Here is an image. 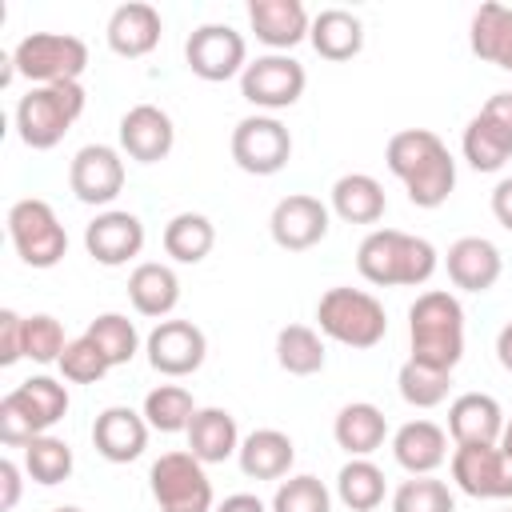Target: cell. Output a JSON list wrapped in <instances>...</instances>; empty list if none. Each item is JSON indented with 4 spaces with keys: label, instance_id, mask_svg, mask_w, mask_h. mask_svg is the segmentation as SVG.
Wrapping results in <instances>:
<instances>
[{
    "label": "cell",
    "instance_id": "bcb514c9",
    "mask_svg": "<svg viewBox=\"0 0 512 512\" xmlns=\"http://www.w3.org/2000/svg\"><path fill=\"white\" fill-rule=\"evenodd\" d=\"M480 116H488V120L508 136V144H512V92H496V96H488L484 108H480Z\"/></svg>",
    "mask_w": 512,
    "mask_h": 512
},
{
    "label": "cell",
    "instance_id": "836d02e7",
    "mask_svg": "<svg viewBox=\"0 0 512 512\" xmlns=\"http://www.w3.org/2000/svg\"><path fill=\"white\" fill-rule=\"evenodd\" d=\"M196 400H192V392L184 388V384H156L148 396H144V420H148V428L152 432H164V436H172V432H188V424H192V416H196Z\"/></svg>",
    "mask_w": 512,
    "mask_h": 512
},
{
    "label": "cell",
    "instance_id": "7402d4cb",
    "mask_svg": "<svg viewBox=\"0 0 512 512\" xmlns=\"http://www.w3.org/2000/svg\"><path fill=\"white\" fill-rule=\"evenodd\" d=\"M504 408L488 392H460L448 404V436L452 444H500Z\"/></svg>",
    "mask_w": 512,
    "mask_h": 512
},
{
    "label": "cell",
    "instance_id": "d590c367",
    "mask_svg": "<svg viewBox=\"0 0 512 512\" xmlns=\"http://www.w3.org/2000/svg\"><path fill=\"white\" fill-rule=\"evenodd\" d=\"M84 336L104 352V360H108L112 368L136 360V352H140V332H136V324H132L124 312H100V316L84 328Z\"/></svg>",
    "mask_w": 512,
    "mask_h": 512
},
{
    "label": "cell",
    "instance_id": "60d3db41",
    "mask_svg": "<svg viewBox=\"0 0 512 512\" xmlns=\"http://www.w3.org/2000/svg\"><path fill=\"white\" fill-rule=\"evenodd\" d=\"M68 340H64V328L56 316L48 312H36V316H24V360L32 364H60Z\"/></svg>",
    "mask_w": 512,
    "mask_h": 512
},
{
    "label": "cell",
    "instance_id": "f5cc1de1",
    "mask_svg": "<svg viewBox=\"0 0 512 512\" xmlns=\"http://www.w3.org/2000/svg\"><path fill=\"white\" fill-rule=\"evenodd\" d=\"M52 512H84V508H76V504H60V508H52Z\"/></svg>",
    "mask_w": 512,
    "mask_h": 512
},
{
    "label": "cell",
    "instance_id": "52a82bcc",
    "mask_svg": "<svg viewBox=\"0 0 512 512\" xmlns=\"http://www.w3.org/2000/svg\"><path fill=\"white\" fill-rule=\"evenodd\" d=\"M204 468L208 464H200L188 448H176L152 460L148 488H152L156 508L160 512H212L216 496H212V480Z\"/></svg>",
    "mask_w": 512,
    "mask_h": 512
},
{
    "label": "cell",
    "instance_id": "44dd1931",
    "mask_svg": "<svg viewBox=\"0 0 512 512\" xmlns=\"http://www.w3.org/2000/svg\"><path fill=\"white\" fill-rule=\"evenodd\" d=\"M160 32H164V20H160V12H156L152 4H144V0L120 4V8L108 16V28H104L108 48H112L116 56H124V60L148 56V52L160 44Z\"/></svg>",
    "mask_w": 512,
    "mask_h": 512
},
{
    "label": "cell",
    "instance_id": "f546056e",
    "mask_svg": "<svg viewBox=\"0 0 512 512\" xmlns=\"http://www.w3.org/2000/svg\"><path fill=\"white\" fill-rule=\"evenodd\" d=\"M468 44L480 60L512 72V8L508 4H480L468 24Z\"/></svg>",
    "mask_w": 512,
    "mask_h": 512
},
{
    "label": "cell",
    "instance_id": "5b68a950",
    "mask_svg": "<svg viewBox=\"0 0 512 512\" xmlns=\"http://www.w3.org/2000/svg\"><path fill=\"white\" fill-rule=\"evenodd\" d=\"M316 324H320V336L344 348H376L388 336L384 304L372 292L348 288V284H336L316 300Z\"/></svg>",
    "mask_w": 512,
    "mask_h": 512
},
{
    "label": "cell",
    "instance_id": "5bb4252c",
    "mask_svg": "<svg viewBox=\"0 0 512 512\" xmlns=\"http://www.w3.org/2000/svg\"><path fill=\"white\" fill-rule=\"evenodd\" d=\"M68 188L80 204H112L124 192V152L112 144H84L68 164Z\"/></svg>",
    "mask_w": 512,
    "mask_h": 512
},
{
    "label": "cell",
    "instance_id": "816d5d0a",
    "mask_svg": "<svg viewBox=\"0 0 512 512\" xmlns=\"http://www.w3.org/2000/svg\"><path fill=\"white\" fill-rule=\"evenodd\" d=\"M500 452L512 456V420H504V432H500Z\"/></svg>",
    "mask_w": 512,
    "mask_h": 512
},
{
    "label": "cell",
    "instance_id": "c3c4849f",
    "mask_svg": "<svg viewBox=\"0 0 512 512\" xmlns=\"http://www.w3.org/2000/svg\"><path fill=\"white\" fill-rule=\"evenodd\" d=\"M492 216L500 228L512 232V176H504L496 188H492Z\"/></svg>",
    "mask_w": 512,
    "mask_h": 512
},
{
    "label": "cell",
    "instance_id": "db71d44e",
    "mask_svg": "<svg viewBox=\"0 0 512 512\" xmlns=\"http://www.w3.org/2000/svg\"><path fill=\"white\" fill-rule=\"evenodd\" d=\"M504 512H512V508H504Z\"/></svg>",
    "mask_w": 512,
    "mask_h": 512
},
{
    "label": "cell",
    "instance_id": "8992f818",
    "mask_svg": "<svg viewBox=\"0 0 512 512\" xmlns=\"http://www.w3.org/2000/svg\"><path fill=\"white\" fill-rule=\"evenodd\" d=\"M12 76L32 80V88L40 84H68L80 80L88 68V44L72 32H28L12 56Z\"/></svg>",
    "mask_w": 512,
    "mask_h": 512
},
{
    "label": "cell",
    "instance_id": "cb8c5ba5",
    "mask_svg": "<svg viewBox=\"0 0 512 512\" xmlns=\"http://www.w3.org/2000/svg\"><path fill=\"white\" fill-rule=\"evenodd\" d=\"M236 460L248 480H284L296 464V444L280 428H256L240 440Z\"/></svg>",
    "mask_w": 512,
    "mask_h": 512
},
{
    "label": "cell",
    "instance_id": "3957f363",
    "mask_svg": "<svg viewBox=\"0 0 512 512\" xmlns=\"http://www.w3.org/2000/svg\"><path fill=\"white\" fill-rule=\"evenodd\" d=\"M408 348L412 360L440 372H456L464 360V308L452 292L428 288L408 308Z\"/></svg>",
    "mask_w": 512,
    "mask_h": 512
},
{
    "label": "cell",
    "instance_id": "ba28073f",
    "mask_svg": "<svg viewBox=\"0 0 512 512\" xmlns=\"http://www.w3.org/2000/svg\"><path fill=\"white\" fill-rule=\"evenodd\" d=\"M8 240L28 268H56L68 252V232L40 196H24L8 208Z\"/></svg>",
    "mask_w": 512,
    "mask_h": 512
},
{
    "label": "cell",
    "instance_id": "d4e9b609",
    "mask_svg": "<svg viewBox=\"0 0 512 512\" xmlns=\"http://www.w3.org/2000/svg\"><path fill=\"white\" fill-rule=\"evenodd\" d=\"M188 452L200 460V464H224L228 456L240 452V428H236V416L228 408H196L192 424H188Z\"/></svg>",
    "mask_w": 512,
    "mask_h": 512
},
{
    "label": "cell",
    "instance_id": "484cf974",
    "mask_svg": "<svg viewBox=\"0 0 512 512\" xmlns=\"http://www.w3.org/2000/svg\"><path fill=\"white\" fill-rule=\"evenodd\" d=\"M128 300H132V308H136L140 316H148V320H168L172 308L180 304V280H176V272H172L168 264L144 260V264H136L132 276H128Z\"/></svg>",
    "mask_w": 512,
    "mask_h": 512
},
{
    "label": "cell",
    "instance_id": "f1b7e54d",
    "mask_svg": "<svg viewBox=\"0 0 512 512\" xmlns=\"http://www.w3.org/2000/svg\"><path fill=\"white\" fill-rule=\"evenodd\" d=\"M332 436H336V444H340L348 456H372V452L384 448V440H388V420H384V412H380L376 404L352 400V404H344V408L336 412Z\"/></svg>",
    "mask_w": 512,
    "mask_h": 512
},
{
    "label": "cell",
    "instance_id": "74e56055",
    "mask_svg": "<svg viewBox=\"0 0 512 512\" xmlns=\"http://www.w3.org/2000/svg\"><path fill=\"white\" fill-rule=\"evenodd\" d=\"M396 388H400V400L412 404V408H436L448 400V388H452V372H440L432 364H420V360H404L400 372H396Z\"/></svg>",
    "mask_w": 512,
    "mask_h": 512
},
{
    "label": "cell",
    "instance_id": "7c38bea8",
    "mask_svg": "<svg viewBox=\"0 0 512 512\" xmlns=\"http://www.w3.org/2000/svg\"><path fill=\"white\" fill-rule=\"evenodd\" d=\"M184 64L208 84H224L248 68V44L232 24H200L184 44Z\"/></svg>",
    "mask_w": 512,
    "mask_h": 512
},
{
    "label": "cell",
    "instance_id": "d6986e66",
    "mask_svg": "<svg viewBox=\"0 0 512 512\" xmlns=\"http://www.w3.org/2000/svg\"><path fill=\"white\" fill-rule=\"evenodd\" d=\"M444 268L460 292H488L504 272V256L488 236H460L448 244Z\"/></svg>",
    "mask_w": 512,
    "mask_h": 512
},
{
    "label": "cell",
    "instance_id": "603a6c76",
    "mask_svg": "<svg viewBox=\"0 0 512 512\" xmlns=\"http://www.w3.org/2000/svg\"><path fill=\"white\" fill-rule=\"evenodd\" d=\"M392 456L408 476H432L448 460V428L432 420H408L392 432Z\"/></svg>",
    "mask_w": 512,
    "mask_h": 512
},
{
    "label": "cell",
    "instance_id": "9a60e30c",
    "mask_svg": "<svg viewBox=\"0 0 512 512\" xmlns=\"http://www.w3.org/2000/svg\"><path fill=\"white\" fill-rule=\"evenodd\" d=\"M328 220H332V208L320 196L288 192L284 200H276V208L268 216V232H272L276 248H284V252H308V248H316L328 236V228H332Z\"/></svg>",
    "mask_w": 512,
    "mask_h": 512
},
{
    "label": "cell",
    "instance_id": "8fae6325",
    "mask_svg": "<svg viewBox=\"0 0 512 512\" xmlns=\"http://www.w3.org/2000/svg\"><path fill=\"white\" fill-rule=\"evenodd\" d=\"M452 484L472 500H512V456L500 444H456L448 456Z\"/></svg>",
    "mask_w": 512,
    "mask_h": 512
},
{
    "label": "cell",
    "instance_id": "f6af8a7d",
    "mask_svg": "<svg viewBox=\"0 0 512 512\" xmlns=\"http://www.w3.org/2000/svg\"><path fill=\"white\" fill-rule=\"evenodd\" d=\"M16 360H24V316L4 308L0 312V364L12 368Z\"/></svg>",
    "mask_w": 512,
    "mask_h": 512
},
{
    "label": "cell",
    "instance_id": "6da1fadb",
    "mask_svg": "<svg viewBox=\"0 0 512 512\" xmlns=\"http://www.w3.org/2000/svg\"><path fill=\"white\" fill-rule=\"evenodd\" d=\"M388 172L404 184L416 208H440L456 188V160L432 128H400L384 148Z\"/></svg>",
    "mask_w": 512,
    "mask_h": 512
},
{
    "label": "cell",
    "instance_id": "1f68e13d",
    "mask_svg": "<svg viewBox=\"0 0 512 512\" xmlns=\"http://www.w3.org/2000/svg\"><path fill=\"white\" fill-rule=\"evenodd\" d=\"M324 336L308 324H284L276 332V364L288 376H316L324 372Z\"/></svg>",
    "mask_w": 512,
    "mask_h": 512
},
{
    "label": "cell",
    "instance_id": "ac0fdd59",
    "mask_svg": "<svg viewBox=\"0 0 512 512\" xmlns=\"http://www.w3.org/2000/svg\"><path fill=\"white\" fill-rule=\"evenodd\" d=\"M148 420L144 412L128 408V404H112L92 420V448L108 460V464H132L136 456H144L148 448Z\"/></svg>",
    "mask_w": 512,
    "mask_h": 512
},
{
    "label": "cell",
    "instance_id": "d6a6232c",
    "mask_svg": "<svg viewBox=\"0 0 512 512\" xmlns=\"http://www.w3.org/2000/svg\"><path fill=\"white\" fill-rule=\"evenodd\" d=\"M384 492H388L384 472H380L368 456H348V464L336 472V496H340V504L352 508V512H372V508H380V504H384Z\"/></svg>",
    "mask_w": 512,
    "mask_h": 512
},
{
    "label": "cell",
    "instance_id": "277c9868",
    "mask_svg": "<svg viewBox=\"0 0 512 512\" xmlns=\"http://www.w3.org/2000/svg\"><path fill=\"white\" fill-rule=\"evenodd\" d=\"M84 84L80 80H68V84H40V88H28L20 100H16V136L24 140V148L32 152H48L56 148L72 124L84 116Z\"/></svg>",
    "mask_w": 512,
    "mask_h": 512
},
{
    "label": "cell",
    "instance_id": "7bdbcfd3",
    "mask_svg": "<svg viewBox=\"0 0 512 512\" xmlns=\"http://www.w3.org/2000/svg\"><path fill=\"white\" fill-rule=\"evenodd\" d=\"M36 436H44V428H40L32 404L20 396V388L4 392V400H0V444L24 448V444H32Z\"/></svg>",
    "mask_w": 512,
    "mask_h": 512
},
{
    "label": "cell",
    "instance_id": "e575fe53",
    "mask_svg": "<svg viewBox=\"0 0 512 512\" xmlns=\"http://www.w3.org/2000/svg\"><path fill=\"white\" fill-rule=\"evenodd\" d=\"M460 152H464V160L476 168V172H500L504 164H508V156H512V144H508V136L488 120V116H472L468 120V128H464V136H460Z\"/></svg>",
    "mask_w": 512,
    "mask_h": 512
},
{
    "label": "cell",
    "instance_id": "b9f144b4",
    "mask_svg": "<svg viewBox=\"0 0 512 512\" xmlns=\"http://www.w3.org/2000/svg\"><path fill=\"white\" fill-rule=\"evenodd\" d=\"M16 388H20V396L32 404V412H36V420H40L44 432H52V428L64 420V412H68V388H64L56 376H28V380H20Z\"/></svg>",
    "mask_w": 512,
    "mask_h": 512
},
{
    "label": "cell",
    "instance_id": "83f0119b",
    "mask_svg": "<svg viewBox=\"0 0 512 512\" xmlns=\"http://www.w3.org/2000/svg\"><path fill=\"white\" fill-rule=\"evenodd\" d=\"M344 224H380L388 212L384 184L368 172H344L332 184V204H328Z\"/></svg>",
    "mask_w": 512,
    "mask_h": 512
},
{
    "label": "cell",
    "instance_id": "ee69618b",
    "mask_svg": "<svg viewBox=\"0 0 512 512\" xmlns=\"http://www.w3.org/2000/svg\"><path fill=\"white\" fill-rule=\"evenodd\" d=\"M60 376L68 380V384H96V380H104L108 372H112V364L104 360V352L88 340V336H76V340H68V348H64V356H60Z\"/></svg>",
    "mask_w": 512,
    "mask_h": 512
},
{
    "label": "cell",
    "instance_id": "4fadbf2b",
    "mask_svg": "<svg viewBox=\"0 0 512 512\" xmlns=\"http://www.w3.org/2000/svg\"><path fill=\"white\" fill-rule=\"evenodd\" d=\"M144 352H148V364H152L160 376L180 380V376H192V372L204 364V356H208V336L200 332V324L168 316V320H156V328H152L148 340H144Z\"/></svg>",
    "mask_w": 512,
    "mask_h": 512
},
{
    "label": "cell",
    "instance_id": "ab89813d",
    "mask_svg": "<svg viewBox=\"0 0 512 512\" xmlns=\"http://www.w3.org/2000/svg\"><path fill=\"white\" fill-rule=\"evenodd\" d=\"M392 512H456V496L436 476H408L392 492Z\"/></svg>",
    "mask_w": 512,
    "mask_h": 512
},
{
    "label": "cell",
    "instance_id": "2e32d148",
    "mask_svg": "<svg viewBox=\"0 0 512 512\" xmlns=\"http://www.w3.org/2000/svg\"><path fill=\"white\" fill-rule=\"evenodd\" d=\"M84 248H88V256L96 264L120 268V264H128V260L140 256V248H144V224H140L136 212L104 208V212H96V220H88Z\"/></svg>",
    "mask_w": 512,
    "mask_h": 512
},
{
    "label": "cell",
    "instance_id": "9c48e42d",
    "mask_svg": "<svg viewBox=\"0 0 512 512\" xmlns=\"http://www.w3.org/2000/svg\"><path fill=\"white\" fill-rule=\"evenodd\" d=\"M304 84H308V72L300 60H292L288 52H268V56H256L248 60V68L240 72V96L276 116L284 108H292L300 96H304Z\"/></svg>",
    "mask_w": 512,
    "mask_h": 512
},
{
    "label": "cell",
    "instance_id": "f907efd6",
    "mask_svg": "<svg viewBox=\"0 0 512 512\" xmlns=\"http://www.w3.org/2000/svg\"><path fill=\"white\" fill-rule=\"evenodd\" d=\"M496 360H500L504 372H512V320L496 332Z\"/></svg>",
    "mask_w": 512,
    "mask_h": 512
},
{
    "label": "cell",
    "instance_id": "7dc6e473",
    "mask_svg": "<svg viewBox=\"0 0 512 512\" xmlns=\"http://www.w3.org/2000/svg\"><path fill=\"white\" fill-rule=\"evenodd\" d=\"M20 500V464L16 460H0V512H12Z\"/></svg>",
    "mask_w": 512,
    "mask_h": 512
},
{
    "label": "cell",
    "instance_id": "30bf717a",
    "mask_svg": "<svg viewBox=\"0 0 512 512\" xmlns=\"http://www.w3.org/2000/svg\"><path fill=\"white\" fill-rule=\"evenodd\" d=\"M232 160L248 176H276L292 160V132L268 112L244 116L232 128Z\"/></svg>",
    "mask_w": 512,
    "mask_h": 512
},
{
    "label": "cell",
    "instance_id": "4316f807",
    "mask_svg": "<svg viewBox=\"0 0 512 512\" xmlns=\"http://www.w3.org/2000/svg\"><path fill=\"white\" fill-rule=\"evenodd\" d=\"M308 40H312L316 56H324L332 64H344V60L360 56V48H364V24L348 8H320L312 16Z\"/></svg>",
    "mask_w": 512,
    "mask_h": 512
},
{
    "label": "cell",
    "instance_id": "4dcf8cb0",
    "mask_svg": "<svg viewBox=\"0 0 512 512\" xmlns=\"http://www.w3.org/2000/svg\"><path fill=\"white\" fill-rule=\"evenodd\" d=\"M216 244V228L204 212H176L164 224V252L176 264H200Z\"/></svg>",
    "mask_w": 512,
    "mask_h": 512
},
{
    "label": "cell",
    "instance_id": "681fc988",
    "mask_svg": "<svg viewBox=\"0 0 512 512\" xmlns=\"http://www.w3.org/2000/svg\"><path fill=\"white\" fill-rule=\"evenodd\" d=\"M212 512H272L260 496H252V492H232V496H224Z\"/></svg>",
    "mask_w": 512,
    "mask_h": 512
},
{
    "label": "cell",
    "instance_id": "7a4b0ae2",
    "mask_svg": "<svg viewBox=\"0 0 512 512\" xmlns=\"http://www.w3.org/2000/svg\"><path fill=\"white\" fill-rule=\"evenodd\" d=\"M440 268L432 240L400 232V228H372L356 248V272L376 288H420Z\"/></svg>",
    "mask_w": 512,
    "mask_h": 512
},
{
    "label": "cell",
    "instance_id": "e0dca14e",
    "mask_svg": "<svg viewBox=\"0 0 512 512\" xmlns=\"http://www.w3.org/2000/svg\"><path fill=\"white\" fill-rule=\"evenodd\" d=\"M116 132H120V152L136 164H160L176 144L172 116L160 104H132L120 116Z\"/></svg>",
    "mask_w": 512,
    "mask_h": 512
},
{
    "label": "cell",
    "instance_id": "f35d334b",
    "mask_svg": "<svg viewBox=\"0 0 512 512\" xmlns=\"http://www.w3.org/2000/svg\"><path fill=\"white\" fill-rule=\"evenodd\" d=\"M268 508L272 512H332V492L324 488L320 476L300 472V476H288L276 484Z\"/></svg>",
    "mask_w": 512,
    "mask_h": 512
},
{
    "label": "cell",
    "instance_id": "ffe728a7",
    "mask_svg": "<svg viewBox=\"0 0 512 512\" xmlns=\"http://www.w3.org/2000/svg\"><path fill=\"white\" fill-rule=\"evenodd\" d=\"M248 24H252L260 44H268L272 52H288L300 40H308L312 16L300 0H252L248 4Z\"/></svg>",
    "mask_w": 512,
    "mask_h": 512
},
{
    "label": "cell",
    "instance_id": "8d00e7d4",
    "mask_svg": "<svg viewBox=\"0 0 512 512\" xmlns=\"http://www.w3.org/2000/svg\"><path fill=\"white\" fill-rule=\"evenodd\" d=\"M72 468H76V456H72L68 440L44 432V436H36L32 444H24V472H28L36 484H44V488L64 484V480L72 476Z\"/></svg>",
    "mask_w": 512,
    "mask_h": 512
}]
</instances>
